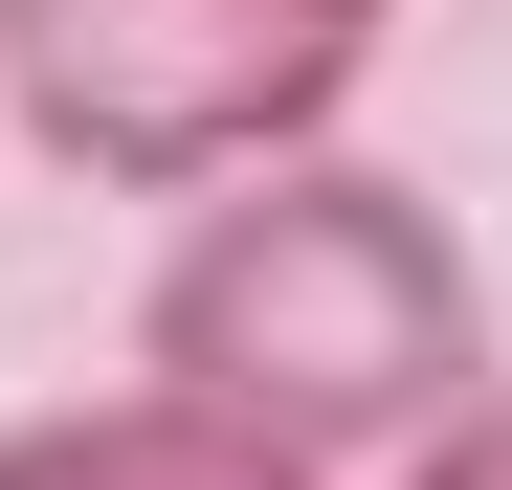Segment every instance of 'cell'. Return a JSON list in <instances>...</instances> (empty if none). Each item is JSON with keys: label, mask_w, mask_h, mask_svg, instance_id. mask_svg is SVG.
<instances>
[{"label": "cell", "mask_w": 512, "mask_h": 490, "mask_svg": "<svg viewBox=\"0 0 512 490\" xmlns=\"http://www.w3.org/2000/svg\"><path fill=\"white\" fill-rule=\"evenodd\" d=\"M379 490H512V379H468V401H446V424H423Z\"/></svg>", "instance_id": "4"}, {"label": "cell", "mask_w": 512, "mask_h": 490, "mask_svg": "<svg viewBox=\"0 0 512 490\" xmlns=\"http://www.w3.org/2000/svg\"><path fill=\"white\" fill-rule=\"evenodd\" d=\"M0 490H312V446L223 424V401L134 379V401H45V424H0Z\"/></svg>", "instance_id": "3"}, {"label": "cell", "mask_w": 512, "mask_h": 490, "mask_svg": "<svg viewBox=\"0 0 512 490\" xmlns=\"http://www.w3.org/2000/svg\"><path fill=\"white\" fill-rule=\"evenodd\" d=\"M134 379L223 401V424H268L312 468L357 446H423L446 401L490 379V290H468V223L379 179V156H268V179H201L179 245H156L134 290Z\"/></svg>", "instance_id": "1"}, {"label": "cell", "mask_w": 512, "mask_h": 490, "mask_svg": "<svg viewBox=\"0 0 512 490\" xmlns=\"http://www.w3.org/2000/svg\"><path fill=\"white\" fill-rule=\"evenodd\" d=\"M334 23H401V0H334Z\"/></svg>", "instance_id": "5"}, {"label": "cell", "mask_w": 512, "mask_h": 490, "mask_svg": "<svg viewBox=\"0 0 512 490\" xmlns=\"http://www.w3.org/2000/svg\"><path fill=\"white\" fill-rule=\"evenodd\" d=\"M357 67H379V23H334V0H0V134L112 201L312 156L357 112Z\"/></svg>", "instance_id": "2"}]
</instances>
